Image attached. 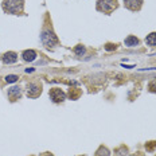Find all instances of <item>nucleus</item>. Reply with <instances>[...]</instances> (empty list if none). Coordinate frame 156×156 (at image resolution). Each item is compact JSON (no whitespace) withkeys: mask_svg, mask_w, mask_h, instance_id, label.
<instances>
[{"mask_svg":"<svg viewBox=\"0 0 156 156\" xmlns=\"http://www.w3.org/2000/svg\"><path fill=\"white\" fill-rule=\"evenodd\" d=\"M74 51H76V54H77V55H80V57H81V55L85 54V47H83V46H77Z\"/></svg>","mask_w":156,"mask_h":156,"instance_id":"obj_13","label":"nucleus"},{"mask_svg":"<svg viewBox=\"0 0 156 156\" xmlns=\"http://www.w3.org/2000/svg\"><path fill=\"white\" fill-rule=\"evenodd\" d=\"M28 97H38L39 94H41V85H38V83H32L30 85V89H28Z\"/></svg>","mask_w":156,"mask_h":156,"instance_id":"obj_9","label":"nucleus"},{"mask_svg":"<svg viewBox=\"0 0 156 156\" xmlns=\"http://www.w3.org/2000/svg\"><path fill=\"white\" fill-rule=\"evenodd\" d=\"M149 90H152V92H156V81L152 83H149Z\"/></svg>","mask_w":156,"mask_h":156,"instance_id":"obj_15","label":"nucleus"},{"mask_svg":"<svg viewBox=\"0 0 156 156\" xmlns=\"http://www.w3.org/2000/svg\"><path fill=\"white\" fill-rule=\"evenodd\" d=\"M8 96H9V98H11L12 101H15V100H18L19 97L22 96V89H20L19 86H12V87H9Z\"/></svg>","mask_w":156,"mask_h":156,"instance_id":"obj_7","label":"nucleus"},{"mask_svg":"<svg viewBox=\"0 0 156 156\" xmlns=\"http://www.w3.org/2000/svg\"><path fill=\"white\" fill-rule=\"evenodd\" d=\"M3 9L7 14H18L23 9V0H4Z\"/></svg>","mask_w":156,"mask_h":156,"instance_id":"obj_1","label":"nucleus"},{"mask_svg":"<svg viewBox=\"0 0 156 156\" xmlns=\"http://www.w3.org/2000/svg\"><path fill=\"white\" fill-rule=\"evenodd\" d=\"M16 59H18V55H16V53H14V51H8V53H5L4 55H3V58H2V61L5 65L15 63Z\"/></svg>","mask_w":156,"mask_h":156,"instance_id":"obj_6","label":"nucleus"},{"mask_svg":"<svg viewBox=\"0 0 156 156\" xmlns=\"http://www.w3.org/2000/svg\"><path fill=\"white\" fill-rule=\"evenodd\" d=\"M117 7V0H98L97 8L102 12H112Z\"/></svg>","mask_w":156,"mask_h":156,"instance_id":"obj_3","label":"nucleus"},{"mask_svg":"<svg viewBox=\"0 0 156 156\" xmlns=\"http://www.w3.org/2000/svg\"><path fill=\"white\" fill-rule=\"evenodd\" d=\"M145 42L148 46H156V32H151L149 35H147Z\"/></svg>","mask_w":156,"mask_h":156,"instance_id":"obj_11","label":"nucleus"},{"mask_svg":"<svg viewBox=\"0 0 156 156\" xmlns=\"http://www.w3.org/2000/svg\"><path fill=\"white\" fill-rule=\"evenodd\" d=\"M117 152H120V156H125V152H126V148H125V147H122L121 149H120V151H119V149H117Z\"/></svg>","mask_w":156,"mask_h":156,"instance_id":"obj_16","label":"nucleus"},{"mask_svg":"<svg viewBox=\"0 0 156 156\" xmlns=\"http://www.w3.org/2000/svg\"><path fill=\"white\" fill-rule=\"evenodd\" d=\"M116 46L115 44H106V50H115Z\"/></svg>","mask_w":156,"mask_h":156,"instance_id":"obj_17","label":"nucleus"},{"mask_svg":"<svg viewBox=\"0 0 156 156\" xmlns=\"http://www.w3.org/2000/svg\"><path fill=\"white\" fill-rule=\"evenodd\" d=\"M139 44H140V41L136 37H133V35H129L125 39V46H128V47H135V46H139Z\"/></svg>","mask_w":156,"mask_h":156,"instance_id":"obj_10","label":"nucleus"},{"mask_svg":"<svg viewBox=\"0 0 156 156\" xmlns=\"http://www.w3.org/2000/svg\"><path fill=\"white\" fill-rule=\"evenodd\" d=\"M22 58H23V61H26V62H32V61L37 59V53L34 50H26L22 54Z\"/></svg>","mask_w":156,"mask_h":156,"instance_id":"obj_8","label":"nucleus"},{"mask_svg":"<svg viewBox=\"0 0 156 156\" xmlns=\"http://www.w3.org/2000/svg\"><path fill=\"white\" fill-rule=\"evenodd\" d=\"M126 8L132 9V11H137V9H140L141 4H143V0H124Z\"/></svg>","mask_w":156,"mask_h":156,"instance_id":"obj_5","label":"nucleus"},{"mask_svg":"<svg viewBox=\"0 0 156 156\" xmlns=\"http://www.w3.org/2000/svg\"><path fill=\"white\" fill-rule=\"evenodd\" d=\"M50 97H51V100L55 101V102H61V101H63V100L66 98L65 93L61 89H53L50 92Z\"/></svg>","mask_w":156,"mask_h":156,"instance_id":"obj_4","label":"nucleus"},{"mask_svg":"<svg viewBox=\"0 0 156 156\" xmlns=\"http://www.w3.org/2000/svg\"><path fill=\"white\" fill-rule=\"evenodd\" d=\"M109 155H110L109 149L105 148V147H100L98 151L96 152V156H109Z\"/></svg>","mask_w":156,"mask_h":156,"instance_id":"obj_12","label":"nucleus"},{"mask_svg":"<svg viewBox=\"0 0 156 156\" xmlns=\"http://www.w3.org/2000/svg\"><path fill=\"white\" fill-rule=\"evenodd\" d=\"M5 81H7V82H16V81H18V76H14V74H12V76H7L5 77Z\"/></svg>","mask_w":156,"mask_h":156,"instance_id":"obj_14","label":"nucleus"},{"mask_svg":"<svg viewBox=\"0 0 156 156\" xmlns=\"http://www.w3.org/2000/svg\"><path fill=\"white\" fill-rule=\"evenodd\" d=\"M41 41L43 42L44 46H47L48 48L54 47L55 44H57V37H55V34L51 30H44L43 32H42L41 35Z\"/></svg>","mask_w":156,"mask_h":156,"instance_id":"obj_2","label":"nucleus"},{"mask_svg":"<svg viewBox=\"0 0 156 156\" xmlns=\"http://www.w3.org/2000/svg\"><path fill=\"white\" fill-rule=\"evenodd\" d=\"M43 156H53V155H51V154H48V152H46V154H44Z\"/></svg>","mask_w":156,"mask_h":156,"instance_id":"obj_18","label":"nucleus"}]
</instances>
